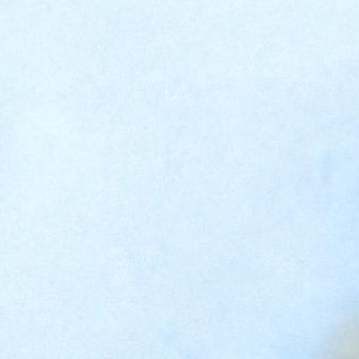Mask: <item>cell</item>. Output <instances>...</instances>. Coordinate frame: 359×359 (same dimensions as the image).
I'll return each instance as SVG.
<instances>
[{"label":"cell","instance_id":"obj_1","mask_svg":"<svg viewBox=\"0 0 359 359\" xmlns=\"http://www.w3.org/2000/svg\"><path fill=\"white\" fill-rule=\"evenodd\" d=\"M325 358L359 359V301L337 318L320 347Z\"/></svg>","mask_w":359,"mask_h":359}]
</instances>
